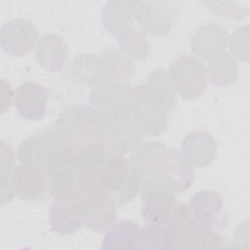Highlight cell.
<instances>
[{
	"label": "cell",
	"instance_id": "10",
	"mask_svg": "<svg viewBox=\"0 0 250 250\" xmlns=\"http://www.w3.org/2000/svg\"><path fill=\"white\" fill-rule=\"evenodd\" d=\"M11 181L15 197L21 200L35 201L49 194V179L45 171L19 164L11 173Z\"/></svg>",
	"mask_w": 250,
	"mask_h": 250
},
{
	"label": "cell",
	"instance_id": "37",
	"mask_svg": "<svg viewBox=\"0 0 250 250\" xmlns=\"http://www.w3.org/2000/svg\"><path fill=\"white\" fill-rule=\"evenodd\" d=\"M15 92H13L12 87L4 79L1 80V113L7 111L11 104H14Z\"/></svg>",
	"mask_w": 250,
	"mask_h": 250
},
{
	"label": "cell",
	"instance_id": "12",
	"mask_svg": "<svg viewBox=\"0 0 250 250\" xmlns=\"http://www.w3.org/2000/svg\"><path fill=\"white\" fill-rule=\"evenodd\" d=\"M49 95L40 84L23 82L15 91L14 105L19 115L27 120H41L46 113Z\"/></svg>",
	"mask_w": 250,
	"mask_h": 250
},
{
	"label": "cell",
	"instance_id": "4",
	"mask_svg": "<svg viewBox=\"0 0 250 250\" xmlns=\"http://www.w3.org/2000/svg\"><path fill=\"white\" fill-rule=\"evenodd\" d=\"M167 73L178 97L184 100L198 99L206 91L208 84L206 65L195 56L184 55L174 59Z\"/></svg>",
	"mask_w": 250,
	"mask_h": 250
},
{
	"label": "cell",
	"instance_id": "2",
	"mask_svg": "<svg viewBox=\"0 0 250 250\" xmlns=\"http://www.w3.org/2000/svg\"><path fill=\"white\" fill-rule=\"evenodd\" d=\"M99 177L109 196L122 206L141 193L145 175L135 168L125 155L111 153Z\"/></svg>",
	"mask_w": 250,
	"mask_h": 250
},
{
	"label": "cell",
	"instance_id": "7",
	"mask_svg": "<svg viewBox=\"0 0 250 250\" xmlns=\"http://www.w3.org/2000/svg\"><path fill=\"white\" fill-rule=\"evenodd\" d=\"M134 109L131 122L145 137H155L166 131L168 111L134 87Z\"/></svg>",
	"mask_w": 250,
	"mask_h": 250
},
{
	"label": "cell",
	"instance_id": "14",
	"mask_svg": "<svg viewBox=\"0 0 250 250\" xmlns=\"http://www.w3.org/2000/svg\"><path fill=\"white\" fill-rule=\"evenodd\" d=\"M217 148V143L211 134L193 131L184 138L180 152L193 169L204 168L214 161Z\"/></svg>",
	"mask_w": 250,
	"mask_h": 250
},
{
	"label": "cell",
	"instance_id": "13",
	"mask_svg": "<svg viewBox=\"0 0 250 250\" xmlns=\"http://www.w3.org/2000/svg\"><path fill=\"white\" fill-rule=\"evenodd\" d=\"M188 206L197 223L221 231L225 225L224 202L218 192L210 189L198 191L191 197Z\"/></svg>",
	"mask_w": 250,
	"mask_h": 250
},
{
	"label": "cell",
	"instance_id": "38",
	"mask_svg": "<svg viewBox=\"0 0 250 250\" xmlns=\"http://www.w3.org/2000/svg\"><path fill=\"white\" fill-rule=\"evenodd\" d=\"M243 237H249V229L247 222L237 226L233 233V244H235L238 248H242V242L248 244L246 241L243 240Z\"/></svg>",
	"mask_w": 250,
	"mask_h": 250
},
{
	"label": "cell",
	"instance_id": "22",
	"mask_svg": "<svg viewBox=\"0 0 250 250\" xmlns=\"http://www.w3.org/2000/svg\"><path fill=\"white\" fill-rule=\"evenodd\" d=\"M138 1H109L104 6L102 22L106 31L119 36L133 27Z\"/></svg>",
	"mask_w": 250,
	"mask_h": 250
},
{
	"label": "cell",
	"instance_id": "31",
	"mask_svg": "<svg viewBox=\"0 0 250 250\" xmlns=\"http://www.w3.org/2000/svg\"><path fill=\"white\" fill-rule=\"evenodd\" d=\"M118 207V204L112 198H110L100 211L85 222V226L94 232L107 231L115 223Z\"/></svg>",
	"mask_w": 250,
	"mask_h": 250
},
{
	"label": "cell",
	"instance_id": "26",
	"mask_svg": "<svg viewBox=\"0 0 250 250\" xmlns=\"http://www.w3.org/2000/svg\"><path fill=\"white\" fill-rule=\"evenodd\" d=\"M206 70L208 81L214 86L221 88L234 84L239 74L237 60L227 52L209 61Z\"/></svg>",
	"mask_w": 250,
	"mask_h": 250
},
{
	"label": "cell",
	"instance_id": "33",
	"mask_svg": "<svg viewBox=\"0 0 250 250\" xmlns=\"http://www.w3.org/2000/svg\"><path fill=\"white\" fill-rule=\"evenodd\" d=\"M249 26L242 25L236 28L229 36L228 48L229 54L236 60L248 62L250 59L249 51Z\"/></svg>",
	"mask_w": 250,
	"mask_h": 250
},
{
	"label": "cell",
	"instance_id": "15",
	"mask_svg": "<svg viewBox=\"0 0 250 250\" xmlns=\"http://www.w3.org/2000/svg\"><path fill=\"white\" fill-rule=\"evenodd\" d=\"M16 157L19 164L45 172L55 164V156L50 146L38 132L19 145Z\"/></svg>",
	"mask_w": 250,
	"mask_h": 250
},
{
	"label": "cell",
	"instance_id": "35",
	"mask_svg": "<svg viewBox=\"0 0 250 250\" xmlns=\"http://www.w3.org/2000/svg\"><path fill=\"white\" fill-rule=\"evenodd\" d=\"M15 153L4 141L0 144V177L9 176L15 168Z\"/></svg>",
	"mask_w": 250,
	"mask_h": 250
},
{
	"label": "cell",
	"instance_id": "21",
	"mask_svg": "<svg viewBox=\"0 0 250 250\" xmlns=\"http://www.w3.org/2000/svg\"><path fill=\"white\" fill-rule=\"evenodd\" d=\"M137 86L145 95L168 112L175 107L178 101V95L167 71L164 69L157 68L152 70L149 73L147 80Z\"/></svg>",
	"mask_w": 250,
	"mask_h": 250
},
{
	"label": "cell",
	"instance_id": "34",
	"mask_svg": "<svg viewBox=\"0 0 250 250\" xmlns=\"http://www.w3.org/2000/svg\"><path fill=\"white\" fill-rule=\"evenodd\" d=\"M213 14L224 19L242 20L248 14V9L234 2H204Z\"/></svg>",
	"mask_w": 250,
	"mask_h": 250
},
{
	"label": "cell",
	"instance_id": "6",
	"mask_svg": "<svg viewBox=\"0 0 250 250\" xmlns=\"http://www.w3.org/2000/svg\"><path fill=\"white\" fill-rule=\"evenodd\" d=\"M175 7L170 1H138L135 21L145 35L162 37L168 34L174 22Z\"/></svg>",
	"mask_w": 250,
	"mask_h": 250
},
{
	"label": "cell",
	"instance_id": "28",
	"mask_svg": "<svg viewBox=\"0 0 250 250\" xmlns=\"http://www.w3.org/2000/svg\"><path fill=\"white\" fill-rule=\"evenodd\" d=\"M120 52L132 61H143L150 54V43L146 36L133 27L118 36Z\"/></svg>",
	"mask_w": 250,
	"mask_h": 250
},
{
	"label": "cell",
	"instance_id": "16",
	"mask_svg": "<svg viewBox=\"0 0 250 250\" xmlns=\"http://www.w3.org/2000/svg\"><path fill=\"white\" fill-rule=\"evenodd\" d=\"M164 225L169 233L171 249H191L195 221L188 203H178L171 218Z\"/></svg>",
	"mask_w": 250,
	"mask_h": 250
},
{
	"label": "cell",
	"instance_id": "8",
	"mask_svg": "<svg viewBox=\"0 0 250 250\" xmlns=\"http://www.w3.org/2000/svg\"><path fill=\"white\" fill-rule=\"evenodd\" d=\"M39 41L38 29L26 19H14L5 22L0 31L2 50L12 57L27 55Z\"/></svg>",
	"mask_w": 250,
	"mask_h": 250
},
{
	"label": "cell",
	"instance_id": "17",
	"mask_svg": "<svg viewBox=\"0 0 250 250\" xmlns=\"http://www.w3.org/2000/svg\"><path fill=\"white\" fill-rule=\"evenodd\" d=\"M176 194L161 188L152 189L142 195V215L146 224L164 225L178 205Z\"/></svg>",
	"mask_w": 250,
	"mask_h": 250
},
{
	"label": "cell",
	"instance_id": "25",
	"mask_svg": "<svg viewBox=\"0 0 250 250\" xmlns=\"http://www.w3.org/2000/svg\"><path fill=\"white\" fill-rule=\"evenodd\" d=\"M140 226L130 220L114 223L105 231L101 247L103 249H134L138 248Z\"/></svg>",
	"mask_w": 250,
	"mask_h": 250
},
{
	"label": "cell",
	"instance_id": "29",
	"mask_svg": "<svg viewBox=\"0 0 250 250\" xmlns=\"http://www.w3.org/2000/svg\"><path fill=\"white\" fill-rule=\"evenodd\" d=\"M97 53L82 52L74 56L70 70L72 76L81 84L93 88L96 77Z\"/></svg>",
	"mask_w": 250,
	"mask_h": 250
},
{
	"label": "cell",
	"instance_id": "1",
	"mask_svg": "<svg viewBox=\"0 0 250 250\" xmlns=\"http://www.w3.org/2000/svg\"><path fill=\"white\" fill-rule=\"evenodd\" d=\"M77 144L105 141L116 124L104 110L92 105H71L56 121Z\"/></svg>",
	"mask_w": 250,
	"mask_h": 250
},
{
	"label": "cell",
	"instance_id": "18",
	"mask_svg": "<svg viewBox=\"0 0 250 250\" xmlns=\"http://www.w3.org/2000/svg\"><path fill=\"white\" fill-rule=\"evenodd\" d=\"M67 44L59 34L49 33L42 36L35 48L37 63L50 72L61 71L67 60Z\"/></svg>",
	"mask_w": 250,
	"mask_h": 250
},
{
	"label": "cell",
	"instance_id": "20",
	"mask_svg": "<svg viewBox=\"0 0 250 250\" xmlns=\"http://www.w3.org/2000/svg\"><path fill=\"white\" fill-rule=\"evenodd\" d=\"M48 218L52 230L61 235L72 234L84 226L82 216L69 197L54 199Z\"/></svg>",
	"mask_w": 250,
	"mask_h": 250
},
{
	"label": "cell",
	"instance_id": "24",
	"mask_svg": "<svg viewBox=\"0 0 250 250\" xmlns=\"http://www.w3.org/2000/svg\"><path fill=\"white\" fill-rule=\"evenodd\" d=\"M167 149V146L158 141L142 142L130 153L129 160L145 177H147L155 173Z\"/></svg>",
	"mask_w": 250,
	"mask_h": 250
},
{
	"label": "cell",
	"instance_id": "5",
	"mask_svg": "<svg viewBox=\"0 0 250 250\" xmlns=\"http://www.w3.org/2000/svg\"><path fill=\"white\" fill-rule=\"evenodd\" d=\"M134 103V87L130 83L94 87L89 94L90 105L106 112L115 123L131 121Z\"/></svg>",
	"mask_w": 250,
	"mask_h": 250
},
{
	"label": "cell",
	"instance_id": "32",
	"mask_svg": "<svg viewBox=\"0 0 250 250\" xmlns=\"http://www.w3.org/2000/svg\"><path fill=\"white\" fill-rule=\"evenodd\" d=\"M224 243L225 240L221 235V231L203 226L195 221L191 249H218L224 247Z\"/></svg>",
	"mask_w": 250,
	"mask_h": 250
},
{
	"label": "cell",
	"instance_id": "30",
	"mask_svg": "<svg viewBox=\"0 0 250 250\" xmlns=\"http://www.w3.org/2000/svg\"><path fill=\"white\" fill-rule=\"evenodd\" d=\"M138 249H171L165 225L146 224L140 229Z\"/></svg>",
	"mask_w": 250,
	"mask_h": 250
},
{
	"label": "cell",
	"instance_id": "19",
	"mask_svg": "<svg viewBox=\"0 0 250 250\" xmlns=\"http://www.w3.org/2000/svg\"><path fill=\"white\" fill-rule=\"evenodd\" d=\"M111 153L105 141H91L77 146L72 161L79 173L99 175Z\"/></svg>",
	"mask_w": 250,
	"mask_h": 250
},
{
	"label": "cell",
	"instance_id": "27",
	"mask_svg": "<svg viewBox=\"0 0 250 250\" xmlns=\"http://www.w3.org/2000/svg\"><path fill=\"white\" fill-rule=\"evenodd\" d=\"M144 136L131 122L116 123L105 140L111 152L126 155L131 153L143 141Z\"/></svg>",
	"mask_w": 250,
	"mask_h": 250
},
{
	"label": "cell",
	"instance_id": "36",
	"mask_svg": "<svg viewBox=\"0 0 250 250\" xmlns=\"http://www.w3.org/2000/svg\"><path fill=\"white\" fill-rule=\"evenodd\" d=\"M0 190H1V205L8 204L12 201L15 197L12 181H11V174L9 176L0 177Z\"/></svg>",
	"mask_w": 250,
	"mask_h": 250
},
{
	"label": "cell",
	"instance_id": "3",
	"mask_svg": "<svg viewBox=\"0 0 250 250\" xmlns=\"http://www.w3.org/2000/svg\"><path fill=\"white\" fill-rule=\"evenodd\" d=\"M194 179L193 168L177 149H167L153 175L145 178L141 195L161 188L174 194L187 190Z\"/></svg>",
	"mask_w": 250,
	"mask_h": 250
},
{
	"label": "cell",
	"instance_id": "11",
	"mask_svg": "<svg viewBox=\"0 0 250 250\" xmlns=\"http://www.w3.org/2000/svg\"><path fill=\"white\" fill-rule=\"evenodd\" d=\"M229 36L227 29L216 23L199 26L190 39V49L196 58L211 61L226 52Z\"/></svg>",
	"mask_w": 250,
	"mask_h": 250
},
{
	"label": "cell",
	"instance_id": "23",
	"mask_svg": "<svg viewBox=\"0 0 250 250\" xmlns=\"http://www.w3.org/2000/svg\"><path fill=\"white\" fill-rule=\"evenodd\" d=\"M49 179V195L53 199L67 197L81 173L75 168L72 156L57 162L47 172Z\"/></svg>",
	"mask_w": 250,
	"mask_h": 250
},
{
	"label": "cell",
	"instance_id": "9",
	"mask_svg": "<svg viewBox=\"0 0 250 250\" xmlns=\"http://www.w3.org/2000/svg\"><path fill=\"white\" fill-rule=\"evenodd\" d=\"M135 70L134 62L120 51L104 50L99 52L97 53L94 87L129 83Z\"/></svg>",
	"mask_w": 250,
	"mask_h": 250
}]
</instances>
